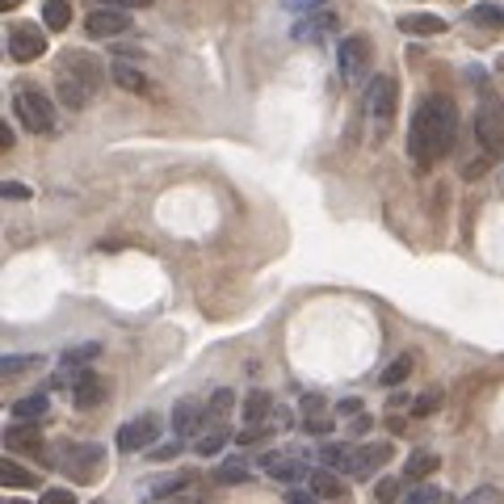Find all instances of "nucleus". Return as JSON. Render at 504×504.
Wrapping results in <instances>:
<instances>
[{"label":"nucleus","instance_id":"nucleus-16","mask_svg":"<svg viewBox=\"0 0 504 504\" xmlns=\"http://www.w3.org/2000/svg\"><path fill=\"white\" fill-rule=\"evenodd\" d=\"M47 412H51V396H47V391H34V396H21L13 404V421L17 424H38Z\"/></svg>","mask_w":504,"mask_h":504},{"label":"nucleus","instance_id":"nucleus-5","mask_svg":"<svg viewBox=\"0 0 504 504\" xmlns=\"http://www.w3.org/2000/svg\"><path fill=\"white\" fill-rule=\"evenodd\" d=\"M101 463H106V450H101L97 441H84V446H64V450H59V463H55V466H59L64 475L89 483V479H97Z\"/></svg>","mask_w":504,"mask_h":504},{"label":"nucleus","instance_id":"nucleus-32","mask_svg":"<svg viewBox=\"0 0 504 504\" xmlns=\"http://www.w3.org/2000/svg\"><path fill=\"white\" fill-rule=\"evenodd\" d=\"M441 500H446V496H441L433 483H412V488L404 491V500H399V504H441Z\"/></svg>","mask_w":504,"mask_h":504},{"label":"nucleus","instance_id":"nucleus-40","mask_svg":"<svg viewBox=\"0 0 504 504\" xmlns=\"http://www.w3.org/2000/svg\"><path fill=\"white\" fill-rule=\"evenodd\" d=\"M463 504H500V491H496V488H479V491H471Z\"/></svg>","mask_w":504,"mask_h":504},{"label":"nucleus","instance_id":"nucleus-10","mask_svg":"<svg viewBox=\"0 0 504 504\" xmlns=\"http://www.w3.org/2000/svg\"><path fill=\"white\" fill-rule=\"evenodd\" d=\"M206 404H198V399H181V404H173V416H168V424H173V437H202L206 429Z\"/></svg>","mask_w":504,"mask_h":504},{"label":"nucleus","instance_id":"nucleus-39","mask_svg":"<svg viewBox=\"0 0 504 504\" xmlns=\"http://www.w3.org/2000/svg\"><path fill=\"white\" fill-rule=\"evenodd\" d=\"M0 193H4L9 202H26V198H30V185H21V181H4V185H0Z\"/></svg>","mask_w":504,"mask_h":504},{"label":"nucleus","instance_id":"nucleus-7","mask_svg":"<svg viewBox=\"0 0 504 504\" xmlns=\"http://www.w3.org/2000/svg\"><path fill=\"white\" fill-rule=\"evenodd\" d=\"M59 72H68L72 81H81L89 93H101V84H106V68H101V59L89 51H64V59H59Z\"/></svg>","mask_w":504,"mask_h":504},{"label":"nucleus","instance_id":"nucleus-22","mask_svg":"<svg viewBox=\"0 0 504 504\" xmlns=\"http://www.w3.org/2000/svg\"><path fill=\"white\" fill-rule=\"evenodd\" d=\"M466 21H471V26H483V30H500L504 26V9H500V4L479 0V4H471V9H466Z\"/></svg>","mask_w":504,"mask_h":504},{"label":"nucleus","instance_id":"nucleus-44","mask_svg":"<svg viewBox=\"0 0 504 504\" xmlns=\"http://www.w3.org/2000/svg\"><path fill=\"white\" fill-rule=\"evenodd\" d=\"M282 4H286V9H295V13H303V9H320L324 0H282Z\"/></svg>","mask_w":504,"mask_h":504},{"label":"nucleus","instance_id":"nucleus-41","mask_svg":"<svg viewBox=\"0 0 504 504\" xmlns=\"http://www.w3.org/2000/svg\"><path fill=\"white\" fill-rule=\"evenodd\" d=\"M193 479L190 475H177V479H164L160 488H156V496H173V491H181V488H190Z\"/></svg>","mask_w":504,"mask_h":504},{"label":"nucleus","instance_id":"nucleus-37","mask_svg":"<svg viewBox=\"0 0 504 504\" xmlns=\"http://www.w3.org/2000/svg\"><path fill=\"white\" fill-rule=\"evenodd\" d=\"M38 504H81V500H76V491L72 488H47L38 496Z\"/></svg>","mask_w":504,"mask_h":504},{"label":"nucleus","instance_id":"nucleus-15","mask_svg":"<svg viewBox=\"0 0 504 504\" xmlns=\"http://www.w3.org/2000/svg\"><path fill=\"white\" fill-rule=\"evenodd\" d=\"M320 458H324L328 471H345V475H354V466H357V446H349V441H328L324 450H320Z\"/></svg>","mask_w":504,"mask_h":504},{"label":"nucleus","instance_id":"nucleus-9","mask_svg":"<svg viewBox=\"0 0 504 504\" xmlns=\"http://www.w3.org/2000/svg\"><path fill=\"white\" fill-rule=\"evenodd\" d=\"M9 55L17 64H34L47 55V34L30 21H17V26H9Z\"/></svg>","mask_w":504,"mask_h":504},{"label":"nucleus","instance_id":"nucleus-20","mask_svg":"<svg viewBox=\"0 0 504 504\" xmlns=\"http://www.w3.org/2000/svg\"><path fill=\"white\" fill-rule=\"evenodd\" d=\"M4 446H9V450H21V454H38L42 437L34 424H13V429H4Z\"/></svg>","mask_w":504,"mask_h":504},{"label":"nucleus","instance_id":"nucleus-19","mask_svg":"<svg viewBox=\"0 0 504 504\" xmlns=\"http://www.w3.org/2000/svg\"><path fill=\"white\" fill-rule=\"evenodd\" d=\"M273 396H265V391H252V396H244V429H252V424H269L273 421Z\"/></svg>","mask_w":504,"mask_h":504},{"label":"nucleus","instance_id":"nucleus-30","mask_svg":"<svg viewBox=\"0 0 504 504\" xmlns=\"http://www.w3.org/2000/svg\"><path fill=\"white\" fill-rule=\"evenodd\" d=\"M404 491H408V483H404V479L382 475L379 483H374V504H399V500H404Z\"/></svg>","mask_w":504,"mask_h":504},{"label":"nucleus","instance_id":"nucleus-33","mask_svg":"<svg viewBox=\"0 0 504 504\" xmlns=\"http://www.w3.org/2000/svg\"><path fill=\"white\" fill-rule=\"evenodd\" d=\"M215 479H218V483H244V479H248V463H244V458H227V463L215 471Z\"/></svg>","mask_w":504,"mask_h":504},{"label":"nucleus","instance_id":"nucleus-25","mask_svg":"<svg viewBox=\"0 0 504 504\" xmlns=\"http://www.w3.org/2000/svg\"><path fill=\"white\" fill-rule=\"evenodd\" d=\"M0 479H4V488H38V475L26 471L21 463H13V458L0 463Z\"/></svg>","mask_w":504,"mask_h":504},{"label":"nucleus","instance_id":"nucleus-50","mask_svg":"<svg viewBox=\"0 0 504 504\" xmlns=\"http://www.w3.org/2000/svg\"><path fill=\"white\" fill-rule=\"evenodd\" d=\"M441 504H446V500H441Z\"/></svg>","mask_w":504,"mask_h":504},{"label":"nucleus","instance_id":"nucleus-11","mask_svg":"<svg viewBox=\"0 0 504 504\" xmlns=\"http://www.w3.org/2000/svg\"><path fill=\"white\" fill-rule=\"evenodd\" d=\"M126 26H131V13L126 9H93V13L84 17V30H89V38H118V34H126Z\"/></svg>","mask_w":504,"mask_h":504},{"label":"nucleus","instance_id":"nucleus-28","mask_svg":"<svg viewBox=\"0 0 504 504\" xmlns=\"http://www.w3.org/2000/svg\"><path fill=\"white\" fill-rule=\"evenodd\" d=\"M42 21H47V30H68L72 26V0H47V4H42Z\"/></svg>","mask_w":504,"mask_h":504},{"label":"nucleus","instance_id":"nucleus-43","mask_svg":"<svg viewBox=\"0 0 504 504\" xmlns=\"http://www.w3.org/2000/svg\"><path fill=\"white\" fill-rule=\"evenodd\" d=\"M303 416H324V399H320V396H303Z\"/></svg>","mask_w":504,"mask_h":504},{"label":"nucleus","instance_id":"nucleus-8","mask_svg":"<svg viewBox=\"0 0 504 504\" xmlns=\"http://www.w3.org/2000/svg\"><path fill=\"white\" fill-rule=\"evenodd\" d=\"M156 437H160V416L143 412V416H135V421H126L123 429H118V450L123 454L151 450V446H156Z\"/></svg>","mask_w":504,"mask_h":504},{"label":"nucleus","instance_id":"nucleus-3","mask_svg":"<svg viewBox=\"0 0 504 504\" xmlns=\"http://www.w3.org/2000/svg\"><path fill=\"white\" fill-rule=\"evenodd\" d=\"M13 118L26 131H34V135H55V106H51V97L38 93L34 84H17L13 89Z\"/></svg>","mask_w":504,"mask_h":504},{"label":"nucleus","instance_id":"nucleus-23","mask_svg":"<svg viewBox=\"0 0 504 504\" xmlns=\"http://www.w3.org/2000/svg\"><path fill=\"white\" fill-rule=\"evenodd\" d=\"M93 357H101V345H97V341H84V345H68L59 362H64V370H84L89 362H93Z\"/></svg>","mask_w":504,"mask_h":504},{"label":"nucleus","instance_id":"nucleus-46","mask_svg":"<svg viewBox=\"0 0 504 504\" xmlns=\"http://www.w3.org/2000/svg\"><path fill=\"white\" fill-rule=\"evenodd\" d=\"M0 148H13V126H0Z\"/></svg>","mask_w":504,"mask_h":504},{"label":"nucleus","instance_id":"nucleus-12","mask_svg":"<svg viewBox=\"0 0 504 504\" xmlns=\"http://www.w3.org/2000/svg\"><path fill=\"white\" fill-rule=\"evenodd\" d=\"M261 466H265V475L273 479V483H303V479H312V471H307V463H299V458H286V454H265L261 458Z\"/></svg>","mask_w":504,"mask_h":504},{"label":"nucleus","instance_id":"nucleus-34","mask_svg":"<svg viewBox=\"0 0 504 504\" xmlns=\"http://www.w3.org/2000/svg\"><path fill=\"white\" fill-rule=\"evenodd\" d=\"M30 366H42V357L13 354V357H4V362H0V374H4V379H17V374H21V370H30Z\"/></svg>","mask_w":504,"mask_h":504},{"label":"nucleus","instance_id":"nucleus-45","mask_svg":"<svg viewBox=\"0 0 504 504\" xmlns=\"http://www.w3.org/2000/svg\"><path fill=\"white\" fill-rule=\"evenodd\" d=\"M337 412H341V416H362V404H357V399H341Z\"/></svg>","mask_w":504,"mask_h":504},{"label":"nucleus","instance_id":"nucleus-26","mask_svg":"<svg viewBox=\"0 0 504 504\" xmlns=\"http://www.w3.org/2000/svg\"><path fill=\"white\" fill-rule=\"evenodd\" d=\"M223 446H227V429H223V424H210V433L193 437V450H198V458H215V454H223Z\"/></svg>","mask_w":504,"mask_h":504},{"label":"nucleus","instance_id":"nucleus-2","mask_svg":"<svg viewBox=\"0 0 504 504\" xmlns=\"http://www.w3.org/2000/svg\"><path fill=\"white\" fill-rule=\"evenodd\" d=\"M396 109H399V84L396 76L379 72L374 81H366V93H362V114H366V126H370V139L382 143L396 126Z\"/></svg>","mask_w":504,"mask_h":504},{"label":"nucleus","instance_id":"nucleus-14","mask_svg":"<svg viewBox=\"0 0 504 504\" xmlns=\"http://www.w3.org/2000/svg\"><path fill=\"white\" fill-rule=\"evenodd\" d=\"M391 463V441H366V446H357V466L354 475L357 479H370L379 466Z\"/></svg>","mask_w":504,"mask_h":504},{"label":"nucleus","instance_id":"nucleus-21","mask_svg":"<svg viewBox=\"0 0 504 504\" xmlns=\"http://www.w3.org/2000/svg\"><path fill=\"white\" fill-rule=\"evenodd\" d=\"M307 483H312V491L315 496H320V500H341L345 496V483H341V475H337V471H312V479H307Z\"/></svg>","mask_w":504,"mask_h":504},{"label":"nucleus","instance_id":"nucleus-48","mask_svg":"<svg viewBox=\"0 0 504 504\" xmlns=\"http://www.w3.org/2000/svg\"><path fill=\"white\" fill-rule=\"evenodd\" d=\"M496 68H500V72H504V55H500V59H496Z\"/></svg>","mask_w":504,"mask_h":504},{"label":"nucleus","instance_id":"nucleus-17","mask_svg":"<svg viewBox=\"0 0 504 504\" xmlns=\"http://www.w3.org/2000/svg\"><path fill=\"white\" fill-rule=\"evenodd\" d=\"M437 466H441V458H437L433 450H412L408 463H404V483H408V488H412V483H424Z\"/></svg>","mask_w":504,"mask_h":504},{"label":"nucleus","instance_id":"nucleus-1","mask_svg":"<svg viewBox=\"0 0 504 504\" xmlns=\"http://www.w3.org/2000/svg\"><path fill=\"white\" fill-rule=\"evenodd\" d=\"M458 143V106L450 97H424L408 123V160L416 168H433L437 160H446Z\"/></svg>","mask_w":504,"mask_h":504},{"label":"nucleus","instance_id":"nucleus-36","mask_svg":"<svg viewBox=\"0 0 504 504\" xmlns=\"http://www.w3.org/2000/svg\"><path fill=\"white\" fill-rule=\"evenodd\" d=\"M437 408H441V391H424V396L412 399V416H429Z\"/></svg>","mask_w":504,"mask_h":504},{"label":"nucleus","instance_id":"nucleus-18","mask_svg":"<svg viewBox=\"0 0 504 504\" xmlns=\"http://www.w3.org/2000/svg\"><path fill=\"white\" fill-rule=\"evenodd\" d=\"M399 30L412 34V38H433V34H446V21L433 13H408V17H399Z\"/></svg>","mask_w":504,"mask_h":504},{"label":"nucleus","instance_id":"nucleus-31","mask_svg":"<svg viewBox=\"0 0 504 504\" xmlns=\"http://www.w3.org/2000/svg\"><path fill=\"white\" fill-rule=\"evenodd\" d=\"M412 366H416V362H412V354H399L396 362H391V366L379 374V382H382V387H399V382L412 374Z\"/></svg>","mask_w":504,"mask_h":504},{"label":"nucleus","instance_id":"nucleus-42","mask_svg":"<svg viewBox=\"0 0 504 504\" xmlns=\"http://www.w3.org/2000/svg\"><path fill=\"white\" fill-rule=\"evenodd\" d=\"M286 504H320V496H315L312 488H290L286 491Z\"/></svg>","mask_w":504,"mask_h":504},{"label":"nucleus","instance_id":"nucleus-49","mask_svg":"<svg viewBox=\"0 0 504 504\" xmlns=\"http://www.w3.org/2000/svg\"><path fill=\"white\" fill-rule=\"evenodd\" d=\"M9 504H26V500H9Z\"/></svg>","mask_w":504,"mask_h":504},{"label":"nucleus","instance_id":"nucleus-27","mask_svg":"<svg viewBox=\"0 0 504 504\" xmlns=\"http://www.w3.org/2000/svg\"><path fill=\"white\" fill-rule=\"evenodd\" d=\"M232 408H235V391L232 387H218L215 396H210V404H206V416H210V424H223L232 416Z\"/></svg>","mask_w":504,"mask_h":504},{"label":"nucleus","instance_id":"nucleus-38","mask_svg":"<svg viewBox=\"0 0 504 504\" xmlns=\"http://www.w3.org/2000/svg\"><path fill=\"white\" fill-rule=\"evenodd\" d=\"M303 429L315 437H324V433H332V416H303Z\"/></svg>","mask_w":504,"mask_h":504},{"label":"nucleus","instance_id":"nucleus-6","mask_svg":"<svg viewBox=\"0 0 504 504\" xmlns=\"http://www.w3.org/2000/svg\"><path fill=\"white\" fill-rule=\"evenodd\" d=\"M370 68V38L366 34H349V38H341V47H337V72H341L345 84H357L362 76H366Z\"/></svg>","mask_w":504,"mask_h":504},{"label":"nucleus","instance_id":"nucleus-13","mask_svg":"<svg viewBox=\"0 0 504 504\" xmlns=\"http://www.w3.org/2000/svg\"><path fill=\"white\" fill-rule=\"evenodd\" d=\"M101 399H106V379L93 374V370H81V374H76V387H72V404L81 412H93Z\"/></svg>","mask_w":504,"mask_h":504},{"label":"nucleus","instance_id":"nucleus-35","mask_svg":"<svg viewBox=\"0 0 504 504\" xmlns=\"http://www.w3.org/2000/svg\"><path fill=\"white\" fill-rule=\"evenodd\" d=\"M181 450H185V437H173V441H160V446H151L148 454L156 458V463H173Z\"/></svg>","mask_w":504,"mask_h":504},{"label":"nucleus","instance_id":"nucleus-24","mask_svg":"<svg viewBox=\"0 0 504 504\" xmlns=\"http://www.w3.org/2000/svg\"><path fill=\"white\" fill-rule=\"evenodd\" d=\"M109 76H114V81L123 84V89H131V93H148V89H151L148 76H143L139 68H131V64H123V59H118V64L109 68Z\"/></svg>","mask_w":504,"mask_h":504},{"label":"nucleus","instance_id":"nucleus-4","mask_svg":"<svg viewBox=\"0 0 504 504\" xmlns=\"http://www.w3.org/2000/svg\"><path fill=\"white\" fill-rule=\"evenodd\" d=\"M471 135H475L496 160H504V97L500 93H491V89L483 93V101H479V109H475Z\"/></svg>","mask_w":504,"mask_h":504},{"label":"nucleus","instance_id":"nucleus-29","mask_svg":"<svg viewBox=\"0 0 504 504\" xmlns=\"http://www.w3.org/2000/svg\"><path fill=\"white\" fill-rule=\"evenodd\" d=\"M332 26H337V21H332L328 13H320V17H299V26H295V38L315 42V38H324Z\"/></svg>","mask_w":504,"mask_h":504},{"label":"nucleus","instance_id":"nucleus-47","mask_svg":"<svg viewBox=\"0 0 504 504\" xmlns=\"http://www.w3.org/2000/svg\"><path fill=\"white\" fill-rule=\"evenodd\" d=\"M126 4H139V9H143V4H151V0H114V9H126Z\"/></svg>","mask_w":504,"mask_h":504}]
</instances>
